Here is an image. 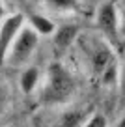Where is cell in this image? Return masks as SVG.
Returning <instances> with one entry per match:
<instances>
[{"label": "cell", "instance_id": "cell-4", "mask_svg": "<svg viewBox=\"0 0 125 127\" xmlns=\"http://www.w3.org/2000/svg\"><path fill=\"white\" fill-rule=\"evenodd\" d=\"M97 26L99 30L108 37H116L118 36V11H116V6L112 2H106L103 4L101 8L97 9Z\"/></svg>", "mask_w": 125, "mask_h": 127}, {"label": "cell", "instance_id": "cell-9", "mask_svg": "<svg viewBox=\"0 0 125 127\" xmlns=\"http://www.w3.org/2000/svg\"><path fill=\"white\" fill-rule=\"evenodd\" d=\"M86 112L82 110H71V112H65L62 114V118L58 120L56 127H82V123L86 122Z\"/></svg>", "mask_w": 125, "mask_h": 127}, {"label": "cell", "instance_id": "cell-11", "mask_svg": "<svg viewBox=\"0 0 125 127\" xmlns=\"http://www.w3.org/2000/svg\"><path fill=\"white\" fill-rule=\"evenodd\" d=\"M6 107H8V90L2 82H0V114H4Z\"/></svg>", "mask_w": 125, "mask_h": 127}, {"label": "cell", "instance_id": "cell-10", "mask_svg": "<svg viewBox=\"0 0 125 127\" xmlns=\"http://www.w3.org/2000/svg\"><path fill=\"white\" fill-rule=\"evenodd\" d=\"M82 127H108V122H106V118L103 114L95 112L90 118H86V122L82 123Z\"/></svg>", "mask_w": 125, "mask_h": 127}, {"label": "cell", "instance_id": "cell-8", "mask_svg": "<svg viewBox=\"0 0 125 127\" xmlns=\"http://www.w3.org/2000/svg\"><path fill=\"white\" fill-rule=\"evenodd\" d=\"M30 23H32V30H34L37 36H52L54 30H56L54 23H52L51 19H47L45 15H32Z\"/></svg>", "mask_w": 125, "mask_h": 127}, {"label": "cell", "instance_id": "cell-6", "mask_svg": "<svg viewBox=\"0 0 125 127\" xmlns=\"http://www.w3.org/2000/svg\"><path fill=\"white\" fill-rule=\"evenodd\" d=\"M78 34V28L73 26V24H63V26H60L58 30H54V43L56 47L60 49H67L73 45L75 37H77Z\"/></svg>", "mask_w": 125, "mask_h": 127}, {"label": "cell", "instance_id": "cell-1", "mask_svg": "<svg viewBox=\"0 0 125 127\" xmlns=\"http://www.w3.org/2000/svg\"><path fill=\"white\" fill-rule=\"evenodd\" d=\"M75 94V80L71 73L60 62H52L47 69V82L41 90V101L45 105H62Z\"/></svg>", "mask_w": 125, "mask_h": 127}, {"label": "cell", "instance_id": "cell-5", "mask_svg": "<svg viewBox=\"0 0 125 127\" xmlns=\"http://www.w3.org/2000/svg\"><path fill=\"white\" fill-rule=\"evenodd\" d=\"M39 80H41L39 69L34 67V65H26L21 71V77H19V86L23 90V94H26V95L34 94V90L39 86Z\"/></svg>", "mask_w": 125, "mask_h": 127}, {"label": "cell", "instance_id": "cell-3", "mask_svg": "<svg viewBox=\"0 0 125 127\" xmlns=\"http://www.w3.org/2000/svg\"><path fill=\"white\" fill-rule=\"evenodd\" d=\"M23 26H24L23 13H13V15H8L2 19V23H0V65L6 64L8 51Z\"/></svg>", "mask_w": 125, "mask_h": 127}, {"label": "cell", "instance_id": "cell-14", "mask_svg": "<svg viewBox=\"0 0 125 127\" xmlns=\"http://www.w3.org/2000/svg\"><path fill=\"white\" fill-rule=\"evenodd\" d=\"M4 4H2V0H0V23H2V19H4Z\"/></svg>", "mask_w": 125, "mask_h": 127}, {"label": "cell", "instance_id": "cell-7", "mask_svg": "<svg viewBox=\"0 0 125 127\" xmlns=\"http://www.w3.org/2000/svg\"><path fill=\"white\" fill-rule=\"evenodd\" d=\"M41 4L54 13H77L80 9L78 0H41Z\"/></svg>", "mask_w": 125, "mask_h": 127}, {"label": "cell", "instance_id": "cell-12", "mask_svg": "<svg viewBox=\"0 0 125 127\" xmlns=\"http://www.w3.org/2000/svg\"><path fill=\"white\" fill-rule=\"evenodd\" d=\"M118 32H121L125 36V9L121 11V17L118 19Z\"/></svg>", "mask_w": 125, "mask_h": 127}, {"label": "cell", "instance_id": "cell-2", "mask_svg": "<svg viewBox=\"0 0 125 127\" xmlns=\"http://www.w3.org/2000/svg\"><path fill=\"white\" fill-rule=\"evenodd\" d=\"M39 43V36L35 34L32 28L23 26L21 32L17 34L15 41L11 43L8 51V56H6V64H11V65H26L28 60L34 56L35 49H37Z\"/></svg>", "mask_w": 125, "mask_h": 127}, {"label": "cell", "instance_id": "cell-15", "mask_svg": "<svg viewBox=\"0 0 125 127\" xmlns=\"http://www.w3.org/2000/svg\"><path fill=\"white\" fill-rule=\"evenodd\" d=\"M114 127H125V116H123V118H121V120H120V122H118Z\"/></svg>", "mask_w": 125, "mask_h": 127}, {"label": "cell", "instance_id": "cell-13", "mask_svg": "<svg viewBox=\"0 0 125 127\" xmlns=\"http://www.w3.org/2000/svg\"><path fill=\"white\" fill-rule=\"evenodd\" d=\"M120 90H121V94L125 95V67L121 69V75H120Z\"/></svg>", "mask_w": 125, "mask_h": 127}]
</instances>
